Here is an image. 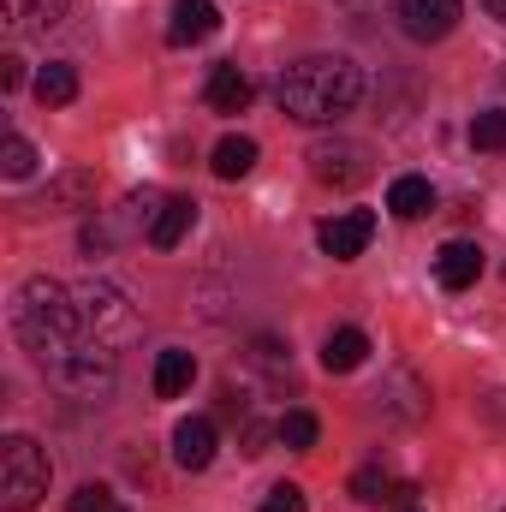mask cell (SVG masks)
I'll list each match as a JSON object with an SVG mask.
<instances>
[{"label":"cell","instance_id":"22","mask_svg":"<svg viewBox=\"0 0 506 512\" xmlns=\"http://www.w3.org/2000/svg\"><path fill=\"white\" fill-rule=\"evenodd\" d=\"M0 173H6V179H30V173H36V143L12 131L6 149H0Z\"/></svg>","mask_w":506,"mask_h":512},{"label":"cell","instance_id":"21","mask_svg":"<svg viewBox=\"0 0 506 512\" xmlns=\"http://www.w3.org/2000/svg\"><path fill=\"white\" fill-rule=\"evenodd\" d=\"M274 435H280V447H292V453H310V447H316V435H322V423H316L310 411H286V417L274 423Z\"/></svg>","mask_w":506,"mask_h":512},{"label":"cell","instance_id":"29","mask_svg":"<svg viewBox=\"0 0 506 512\" xmlns=\"http://www.w3.org/2000/svg\"><path fill=\"white\" fill-rule=\"evenodd\" d=\"M0 24L6 30H24V0H0Z\"/></svg>","mask_w":506,"mask_h":512},{"label":"cell","instance_id":"27","mask_svg":"<svg viewBox=\"0 0 506 512\" xmlns=\"http://www.w3.org/2000/svg\"><path fill=\"white\" fill-rule=\"evenodd\" d=\"M262 512H304V489H298V483H274L268 501H262Z\"/></svg>","mask_w":506,"mask_h":512},{"label":"cell","instance_id":"9","mask_svg":"<svg viewBox=\"0 0 506 512\" xmlns=\"http://www.w3.org/2000/svg\"><path fill=\"white\" fill-rule=\"evenodd\" d=\"M215 30H221V6L215 0H173V18H167V42L173 48L209 42Z\"/></svg>","mask_w":506,"mask_h":512},{"label":"cell","instance_id":"6","mask_svg":"<svg viewBox=\"0 0 506 512\" xmlns=\"http://www.w3.org/2000/svg\"><path fill=\"white\" fill-rule=\"evenodd\" d=\"M310 173H316L322 185H340V191H352V185H364V179L376 173V161H370V143L328 137V143H316V149H310Z\"/></svg>","mask_w":506,"mask_h":512},{"label":"cell","instance_id":"2","mask_svg":"<svg viewBox=\"0 0 506 512\" xmlns=\"http://www.w3.org/2000/svg\"><path fill=\"white\" fill-rule=\"evenodd\" d=\"M12 334H18V346H24L36 364H48V370L66 364V358L90 340L72 286H60V280H48V274L24 280V286L12 292Z\"/></svg>","mask_w":506,"mask_h":512},{"label":"cell","instance_id":"11","mask_svg":"<svg viewBox=\"0 0 506 512\" xmlns=\"http://www.w3.org/2000/svg\"><path fill=\"white\" fill-rule=\"evenodd\" d=\"M477 274H483V251H477L471 239H447V245L435 251V280H441L447 292L477 286Z\"/></svg>","mask_w":506,"mask_h":512},{"label":"cell","instance_id":"16","mask_svg":"<svg viewBox=\"0 0 506 512\" xmlns=\"http://www.w3.org/2000/svg\"><path fill=\"white\" fill-rule=\"evenodd\" d=\"M42 209H96V173L90 167H66L48 185V203Z\"/></svg>","mask_w":506,"mask_h":512},{"label":"cell","instance_id":"23","mask_svg":"<svg viewBox=\"0 0 506 512\" xmlns=\"http://www.w3.org/2000/svg\"><path fill=\"white\" fill-rule=\"evenodd\" d=\"M471 149H483V155L506 149V108H489V114L471 120Z\"/></svg>","mask_w":506,"mask_h":512},{"label":"cell","instance_id":"12","mask_svg":"<svg viewBox=\"0 0 506 512\" xmlns=\"http://www.w3.org/2000/svg\"><path fill=\"white\" fill-rule=\"evenodd\" d=\"M364 358H370V334L364 328H334L322 340V370L328 376H352V370H364Z\"/></svg>","mask_w":506,"mask_h":512},{"label":"cell","instance_id":"8","mask_svg":"<svg viewBox=\"0 0 506 512\" xmlns=\"http://www.w3.org/2000/svg\"><path fill=\"white\" fill-rule=\"evenodd\" d=\"M465 18V0H399V24L411 42H441Z\"/></svg>","mask_w":506,"mask_h":512},{"label":"cell","instance_id":"3","mask_svg":"<svg viewBox=\"0 0 506 512\" xmlns=\"http://www.w3.org/2000/svg\"><path fill=\"white\" fill-rule=\"evenodd\" d=\"M48 477H54V465H48V453L30 435H6L0 441V501H6V512L36 507L48 495Z\"/></svg>","mask_w":506,"mask_h":512},{"label":"cell","instance_id":"31","mask_svg":"<svg viewBox=\"0 0 506 512\" xmlns=\"http://www.w3.org/2000/svg\"><path fill=\"white\" fill-rule=\"evenodd\" d=\"M399 512H423V507H417V501H411V507H399Z\"/></svg>","mask_w":506,"mask_h":512},{"label":"cell","instance_id":"4","mask_svg":"<svg viewBox=\"0 0 506 512\" xmlns=\"http://www.w3.org/2000/svg\"><path fill=\"white\" fill-rule=\"evenodd\" d=\"M72 298H78V316H84V334L90 340H120V334H131V298L114 280H78Z\"/></svg>","mask_w":506,"mask_h":512},{"label":"cell","instance_id":"17","mask_svg":"<svg viewBox=\"0 0 506 512\" xmlns=\"http://www.w3.org/2000/svg\"><path fill=\"white\" fill-rule=\"evenodd\" d=\"M387 209H393L399 221H423V215L435 209V185H429V179H417V173H405V179H393V185H387Z\"/></svg>","mask_w":506,"mask_h":512},{"label":"cell","instance_id":"7","mask_svg":"<svg viewBox=\"0 0 506 512\" xmlns=\"http://www.w3.org/2000/svg\"><path fill=\"white\" fill-rule=\"evenodd\" d=\"M370 239H376V215H370V209H346V215H328V221L316 227V245H322V256H334V262L364 256Z\"/></svg>","mask_w":506,"mask_h":512},{"label":"cell","instance_id":"25","mask_svg":"<svg viewBox=\"0 0 506 512\" xmlns=\"http://www.w3.org/2000/svg\"><path fill=\"white\" fill-rule=\"evenodd\" d=\"M66 512H126V507H120V495H114L108 483H84V489L66 501Z\"/></svg>","mask_w":506,"mask_h":512},{"label":"cell","instance_id":"30","mask_svg":"<svg viewBox=\"0 0 506 512\" xmlns=\"http://www.w3.org/2000/svg\"><path fill=\"white\" fill-rule=\"evenodd\" d=\"M477 6H483L489 18H501V24H506V0H477Z\"/></svg>","mask_w":506,"mask_h":512},{"label":"cell","instance_id":"14","mask_svg":"<svg viewBox=\"0 0 506 512\" xmlns=\"http://www.w3.org/2000/svg\"><path fill=\"white\" fill-rule=\"evenodd\" d=\"M191 227H197V203H191V197H167L161 215H155V227H149V245H155V251H173Z\"/></svg>","mask_w":506,"mask_h":512},{"label":"cell","instance_id":"5","mask_svg":"<svg viewBox=\"0 0 506 512\" xmlns=\"http://www.w3.org/2000/svg\"><path fill=\"white\" fill-rule=\"evenodd\" d=\"M114 376H120V364H114L108 340H84L66 364H54V382L66 387V393H78V399H102V393H114Z\"/></svg>","mask_w":506,"mask_h":512},{"label":"cell","instance_id":"10","mask_svg":"<svg viewBox=\"0 0 506 512\" xmlns=\"http://www.w3.org/2000/svg\"><path fill=\"white\" fill-rule=\"evenodd\" d=\"M209 459H215V423L209 417L173 423V465L179 471H209Z\"/></svg>","mask_w":506,"mask_h":512},{"label":"cell","instance_id":"26","mask_svg":"<svg viewBox=\"0 0 506 512\" xmlns=\"http://www.w3.org/2000/svg\"><path fill=\"white\" fill-rule=\"evenodd\" d=\"M66 12H72V0H24L30 30H54V24H66Z\"/></svg>","mask_w":506,"mask_h":512},{"label":"cell","instance_id":"28","mask_svg":"<svg viewBox=\"0 0 506 512\" xmlns=\"http://www.w3.org/2000/svg\"><path fill=\"white\" fill-rule=\"evenodd\" d=\"M24 84V60L18 54H0V90H18Z\"/></svg>","mask_w":506,"mask_h":512},{"label":"cell","instance_id":"24","mask_svg":"<svg viewBox=\"0 0 506 512\" xmlns=\"http://www.w3.org/2000/svg\"><path fill=\"white\" fill-rule=\"evenodd\" d=\"M352 501H364V507H381V501H387V507H393V483H387V471H376V465L358 471V477H352Z\"/></svg>","mask_w":506,"mask_h":512},{"label":"cell","instance_id":"18","mask_svg":"<svg viewBox=\"0 0 506 512\" xmlns=\"http://www.w3.org/2000/svg\"><path fill=\"white\" fill-rule=\"evenodd\" d=\"M191 382H197V358L179 352V346H167V352L155 358V399H179Z\"/></svg>","mask_w":506,"mask_h":512},{"label":"cell","instance_id":"20","mask_svg":"<svg viewBox=\"0 0 506 512\" xmlns=\"http://www.w3.org/2000/svg\"><path fill=\"white\" fill-rule=\"evenodd\" d=\"M209 167H215V179H245L256 167V137H221Z\"/></svg>","mask_w":506,"mask_h":512},{"label":"cell","instance_id":"19","mask_svg":"<svg viewBox=\"0 0 506 512\" xmlns=\"http://www.w3.org/2000/svg\"><path fill=\"white\" fill-rule=\"evenodd\" d=\"M36 102H42V108H66V102H78V72H72L66 60H48V66L36 72Z\"/></svg>","mask_w":506,"mask_h":512},{"label":"cell","instance_id":"1","mask_svg":"<svg viewBox=\"0 0 506 512\" xmlns=\"http://www.w3.org/2000/svg\"><path fill=\"white\" fill-rule=\"evenodd\" d=\"M274 96H280L286 120H298V126H334V120H346L364 102V66L346 60V54H304V60H292L280 72Z\"/></svg>","mask_w":506,"mask_h":512},{"label":"cell","instance_id":"13","mask_svg":"<svg viewBox=\"0 0 506 512\" xmlns=\"http://www.w3.org/2000/svg\"><path fill=\"white\" fill-rule=\"evenodd\" d=\"M251 96H256V84L239 66H215V72H209V108H215V114H245Z\"/></svg>","mask_w":506,"mask_h":512},{"label":"cell","instance_id":"15","mask_svg":"<svg viewBox=\"0 0 506 512\" xmlns=\"http://www.w3.org/2000/svg\"><path fill=\"white\" fill-rule=\"evenodd\" d=\"M376 399L387 405V411H393V417H405V423H417V417L429 411V387L417 382L411 370H393V382L381 387Z\"/></svg>","mask_w":506,"mask_h":512}]
</instances>
